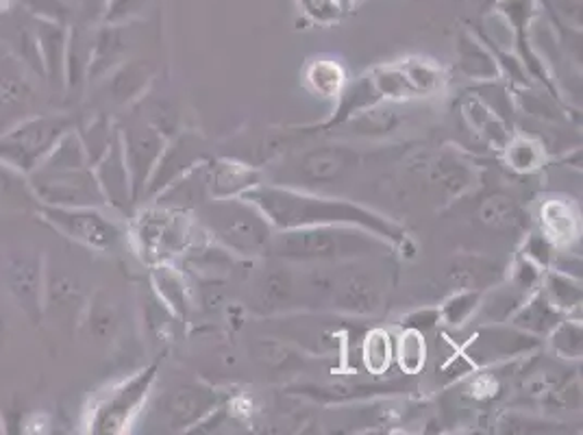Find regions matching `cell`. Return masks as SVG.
Listing matches in <instances>:
<instances>
[{
  "label": "cell",
  "mask_w": 583,
  "mask_h": 435,
  "mask_svg": "<svg viewBox=\"0 0 583 435\" xmlns=\"http://www.w3.org/2000/svg\"><path fill=\"white\" fill-rule=\"evenodd\" d=\"M542 227L546 229V240H555L566 244L574 240L576 233V218L566 203L550 201L542 207Z\"/></svg>",
  "instance_id": "cell-10"
},
{
  "label": "cell",
  "mask_w": 583,
  "mask_h": 435,
  "mask_svg": "<svg viewBox=\"0 0 583 435\" xmlns=\"http://www.w3.org/2000/svg\"><path fill=\"white\" fill-rule=\"evenodd\" d=\"M344 79V71L338 62H314L307 68V84L322 99L340 97Z\"/></svg>",
  "instance_id": "cell-11"
},
{
  "label": "cell",
  "mask_w": 583,
  "mask_h": 435,
  "mask_svg": "<svg viewBox=\"0 0 583 435\" xmlns=\"http://www.w3.org/2000/svg\"><path fill=\"white\" fill-rule=\"evenodd\" d=\"M550 346L557 355H563L568 359L581 357V324L574 320H561L550 331Z\"/></svg>",
  "instance_id": "cell-17"
},
{
  "label": "cell",
  "mask_w": 583,
  "mask_h": 435,
  "mask_svg": "<svg viewBox=\"0 0 583 435\" xmlns=\"http://www.w3.org/2000/svg\"><path fill=\"white\" fill-rule=\"evenodd\" d=\"M385 248V240L366 229L348 225L288 229L273 233L268 242L270 253L294 261H342L370 253H383Z\"/></svg>",
  "instance_id": "cell-2"
},
{
  "label": "cell",
  "mask_w": 583,
  "mask_h": 435,
  "mask_svg": "<svg viewBox=\"0 0 583 435\" xmlns=\"http://www.w3.org/2000/svg\"><path fill=\"white\" fill-rule=\"evenodd\" d=\"M542 294L559 309L568 311L574 309L581 303V285L576 279L563 274V272H548L544 279Z\"/></svg>",
  "instance_id": "cell-12"
},
{
  "label": "cell",
  "mask_w": 583,
  "mask_h": 435,
  "mask_svg": "<svg viewBox=\"0 0 583 435\" xmlns=\"http://www.w3.org/2000/svg\"><path fill=\"white\" fill-rule=\"evenodd\" d=\"M216 407V394L203 387H190V389H181L173 405V418L175 424H190V422H199L201 418H205L212 409Z\"/></svg>",
  "instance_id": "cell-9"
},
{
  "label": "cell",
  "mask_w": 583,
  "mask_h": 435,
  "mask_svg": "<svg viewBox=\"0 0 583 435\" xmlns=\"http://www.w3.org/2000/svg\"><path fill=\"white\" fill-rule=\"evenodd\" d=\"M535 346H537V340L518 327L516 329L485 327L466 346V355L474 363L477 361H496V359L522 355Z\"/></svg>",
  "instance_id": "cell-5"
},
{
  "label": "cell",
  "mask_w": 583,
  "mask_h": 435,
  "mask_svg": "<svg viewBox=\"0 0 583 435\" xmlns=\"http://www.w3.org/2000/svg\"><path fill=\"white\" fill-rule=\"evenodd\" d=\"M355 157L357 155L353 151H344V149L314 151V153L303 157L301 172L309 181H331V179L340 177L346 168H351Z\"/></svg>",
  "instance_id": "cell-8"
},
{
  "label": "cell",
  "mask_w": 583,
  "mask_h": 435,
  "mask_svg": "<svg viewBox=\"0 0 583 435\" xmlns=\"http://www.w3.org/2000/svg\"><path fill=\"white\" fill-rule=\"evenodd\" d=\"M481 218L494 229H520L524 225V216L520 207L505 196H492L481 207Z\"/></svg>",
  "instance_id": "cell-13"
},
{
  "label": "cell",
  "mask_w": 583,
  "mask_h": 435,
  "mask_svg": "<svg viewBox=\"0 0 583 435\" xmlns=\"http://www.w3.org/2000/svg\"><path fill=\"white\" fill-rule=\"evenodd\" d=\"M207 183L214 201L240 199L251 188L259 185V170L233 159H218L210 168Z\"/></svg>",
  "instance_id": "cell-6"
},
{
  "label": "cell",
  "mask_w": 583,
  "mask_h": 435,
  "mask_svg": "<svg viewBox=\"0 0 583 435\" xmlns=\"http://www.w3.org/2000/svg\"><path fill=\"white\" fill-rule=\"evenodd\" d=\"M342 3H348V0H342Z\"/></svg>",
  "instance_id": "cell-20"
},
{
  "label": "cell",
  "mask_w": 583,
  "mask_h": 435,
  "mask_svg": "<svg viewBox=\"0 0 583 435\" xmlns=\"http://www.w3.org/2000/svg\"><path fill=\"white\" fill-rule=\"evenodd\" d=\"M424 340L420 331L407 329L401 337H398V346H396V359L401 363V368L407 374H416L422 363H424Z\"/></svg>",
  "instance_id": "cell-16"
},
{
  "label": "cell",
  "mask_w": 583,
  "mask_h": 435,
  "mask_svg": "<svg viewBox=\"0 0 583 435\" xmlns=\"http://www.w3.org/2000/svg\"><path fill=\"white\" fill-rule=\"evenodd\" d=\"M438 322H440V311H438V309H424V311H416V314L407 316V318L403 320V327L422 333V331L433 329Z\"/></svg>",
  "instance_id": "cell-19"
},
{
  "label": "cell",
  "mask_w": 583,
  "mask_h": 435,
  "mask_svg": "<svg viewBox=\"0 0 583 435\" xmlns=\"http://www.w3.org/2000/svg\"><path fill=\"white\" fill-rule=\"evenodd\" d=\"M507 159H509L511 168L527 172V170L537 168V164L542 159V151L535 142H531L527 138H514L507 146Z\"/></svg>",
  "instance_id": "cell-18"
},
{
  "label": "cell",
  "mask_w": 583,
  "mask_h": 435,
  "mask_svg": "<svg viewBox=\"0 0 583 435\" xmlns=\"http://www.w3.org/2000/svg\"><path fill=\"white\" fill-rule=\"evenodd\" d=\"M242 199L253 203L277 231L322 225H348L366 229L394 246H403L407 242V233L401 225L351 201L327 199L262 183L251 188Z\"/></svg>",
  "instance_id": "cell-1"
},
{
  "label": "cell",
  "mask_w": 583,
  "mask_h": 435,
  "mask_svg": "<svg viewBox=\"0 0 583 435\" xmlns=\"http://www.w3.org/2000/svg\"><path fill=\"white\" fill-rule=\"evenodd\" d=\"M392 337L377 329V331H370L366 335V342H364V363L366 368L372 372V374H383L390 366V359H392Z\"/></svg>",
  "instance_id": "cell-14"
},
{
  "label": "cell",
  "mask_w": 583,
  "mask_h": 435,
  "mask_svg": "<svg viewBox=\"0 0 583 435\" xmlns=\"http://www.w3.org/2000/svg\"><path fill=\"white\" fill-rule=\"evenodd\" d=\"M481 303V292L477 290H464L455 296H451L440 311V320H444L446 324L451 327H457V324H464L479 307Z\"/></svg>",
  "instance_id": "cell-15"
},
{
  "label": "cell",
  "mask_w": 583,
  "mask_h": 435,
  "mask_svg": "<svg viewBox=\"0 0 583 435\" xmlns=\"http://www.w3.org/2000/svg\"><path fill=\"white\" fill-rule=\"evenodd\" d=\"M205 218L212 231L236 253L257 255L268 251L273 227L246 199H223L207 207Z\"/></svg>",
  "instance_id": "cell-3"
},
{
  "label": "cell",
  "mask_w": 583,
  "mask_h": 435,
  "mask_svg": "<svg viewBox=\"0 0 583 435\" xmlns=\"http://www.w3.org/2000/svg\"><path fill=\"white\" fill-rule=\"evenodd\" d=\"M563 311H559L542 292L527 300L514 314V324L531 335H548L559 322Z\"/></svg>",
  "instance_id": "cell-7"
},
{
  "label": "cell",
  "mask_w": 583,
  "mask_h": 435,
  "mask_svg": "<svg viewBox=\"0 0 583 435\" xmlns=\"http://www.w3.org/2000/svg\"><path fill=\"white\" fill-rule=\"evenodd\" d=\"M147 253L157 259L179 255L190 244V220L179 212H157L142 225Z\"/></svg>",
  "instance_id": "cell-4"
}]
</instances>
